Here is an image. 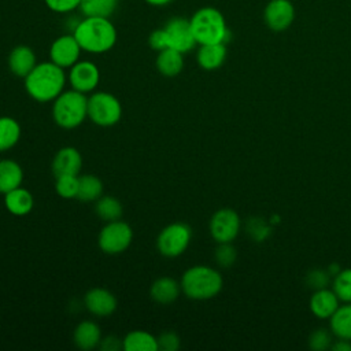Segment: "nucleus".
<instances>
[{
  "label": "nucleus",
  "mask_w": 351,
  "mask_h": 351,
  "mask_svg": "<svg viewBox=\"0 0 351 351\" xmlns=\"http://www.w3.org/2000/svg\"><path fill=\"white\" fill-rule=\"evenodd\" d=\"M27 95L38 103L53 101L66 85L64 69L53 62H41L23 78Z\"/></svg>",
  "instance_id": "nucleus-1"
},
{
  "label": "nucleus",
  "mask_w": 351,
  "mask_h": 351,
  "mask_svg": "<svg viewBox=\"0 0 351 351\" xmlns=\"http://www.w3.org/2000/svg\"><path fill=\"white\" fill-rule=\"evenodd\" d=\"M73 34L82 51L89 53H104L117 43V29L106 16H85L75 25Z\"/></svg>",
  "instance_id": "nucleus-2"
},
{
  "label": "nucleus",
  "mask_w": 351,
  "mask_h": 351,
  "mask_svg": "<svg viewBox=\"0 0 351 351\" xmlns=\"http://www.w3.org/2000/svg\"><path fill=\"white\" fill-rule=\"evenodd\" d=\"M181 291L192 300H208L215 298L223 287L221 273L206 265H196L186 269L181 277Z\"/></svg>",
  "instance_id": "nucleus-3"
},
{
  "label": "nucleus",
  "mask_w": 351,
  "mask_h": 351,
  "mask_svg": "<svg viewBox=\"0 0 351 351\" xmlns=\"http://www.w3.org/2000/svg\"><path fill=\"white\" fill-rule=\"evenodd\" d=\"M195 40L199 45L217 44L229 40V29L225 16L214 7L199 8L189 19Z\"/></svg>",
  "instance_id": "nucleus-4"
},
{
  "label": "nucleus",
  "mask_w": 351,
  "mask_h": 351,
  "mask_svg": "<svg viewBox=\"0 0 351 351\" xmlns=\"http://www.w3.org/2000/svg\"><path fill=\"white\" fill-rule=\"evenodd\" d=\"M52 118L62 129H75L88 118V97L75 89L63 90L52 101Z\"/></svg>",
  "instance_id": "nucleus-5"
},
{
  "label": "nucleus",
  "mask_w": 351,
  "mask_h": 351,
  "mask_svg": "<svg viewBox=\"0 0 351 351\" xmlns=\"http://www.w3.org/2000/svg\"><path fill=\"white\" fill-rule=\"evenodd\" d=\"M122 117V104L117 96L108 92H93L88 97V118L97 126L110 128Z\"/></svg>",
  "instance_id": "nucleus-6"
},
{
  "label": "nucleus",
  "mask_w": 351,
  "mask_h": 351,
  "mask_svg": "<svg viewBox=\"0 0 351 351\" xmlns=\"http://www.w3.org/2000/svg\"><path fill=\"white\" fill-rule=\"evenodd\" d=\"M191 239L192 229L188 223L173 222L159 232L156 239V248L159 254L166 258H177L186 251Z\"/></svg>",
  "instance_id": "nucleus-7"
},
{
  "label": "nucleus",
  "mask_w": 351,
  "mask_h": 351,
  "mask_svg": "<svg viewBox=\"0 0 351 351\" xmlns=\"http://www.w3.org/2000/svg\"><path fill=\"white\" fill-rule=\"evenodd\" d=\"M133 240V229L129 223L117 219L106 222V225L100 229L97 244L99 248L108 255L122 254L129 248Z\"/></svg>",
  "instance_id": "nucleus-8"
},
{
  "label": "nucleus",
  "mask_w": 351,
  "mask_h": 351,
  "mask_svg": "<svg viewBox=\"0 0 351 351\" xmlns=\"http://www.w3.org/2000/svg\"><path fill=\"white\" fill-rule=\"evenodd\" d=\"M241 228L239 214L229 207L217 210L208 222V230L211 237L217 243H232Z\"/></svg>",
  "instance_id": "nucleus-9"
},
{
  "label": "nucleus",
  "mask_w": 351,
  "mask_h": 351,
  "mask_svg": "<svg viewBox=\"0 0 351 351\" xmlns=\"http://www.w3.org/2000/svg\"><path fill=\"white\" fill-rule=\"evenodd\" d=\"M163 29L167 34L169 48L177 49L181 53L189 52L197 44L195 40L189 19L180 18V16L171 18L170 21L166 22Z\"/></svg>",
  "instance_id": "nucleus-10"
},
{
  "label": "nucleus",
  "mask_w": 351,
  "mask_h": 351,
  "mask_svg": "<svg viewBox=\"0 0 351 351\" xmlns=\"http://www.w3.org/2000/svg\"><path fill=\"white\" fill-rule=\"evenodd\" d=\"M263 21L271 32H284L295 21V7L291 0H270L263 10Z\"/></svg>",
  "instance_id": "nucleus-11"
},
{
  "label": "nucleus",
  "mask_w": 351,
  "mask_h": 351,
  "mask_svg": "<svg viewBox=\"0 0 351 351\" xmlns=\"http://www.w3.org/2000/svg\"><path fill=\"white\" fill-rule=\"evenodd\" d=\"M82 48L80 47L74 34H63L53 40L49 48L51 62L62 69H70L80 60Z\"/></svg>",
  "instance_id": "nucleus-12"
},
{
  "label": "nucleus",
  "mask_w": 351,
  "mask_h": 351,
  "mask_svg": "<svg viewBox=\"0 0 351 351\" xmlns=\"http://www.w3.org/2000/svg\"><path fill=\"white\" fill-rule=\"evenodd\" d=\"M67 78L73 89L89 93L97 88L100 82V71L93 62L78 60L70 67Z\"/></svg>",
  "instance_id": "nucleus-13"
},
{
  "label": "nucleus",
  "mask_w": 351,
  "mask_h": 351,
  "mask_svg": "<svg viewBox=\"0 0 351 351\" xmlns=\"http://www.w3.org/2000/svg\"><path fill=\"white\" fill-rule=\"evenodd\" d=\"M84 306L96 317H108L117 310L118 300L111 291L96 287L85 293Z\"/></svg>",
  "instance_id": "nucleus-14"
},
{
  "label": "nucleus",
  "mask_w": 351,
  "mask_h": 351,
  "mask_svg": "<svg viewBox=\"0 0 351 351\" xmlns=\"http://www.w3.org/2000/svg\"><path fill=\"white\" fill-rule=\"evenodd\" d=\"M51 169L55 177L78 176L82 169V155L74 147H63L55 154Z\"/></svg>",
  "instance_id": "nucleus-15"
},
{
  "label": "nucleus",
  "mask_w": 351,
  "mask_h": 351,
  "mask_svg": "<svg viewBox=\"0 0 351 351\" xmlns=\"http://www.w3.org/2000/svg\"><path fill=\"white\" fill-rule=\"evenodd\" d=\"M339 306H340V299L337 298L335 291L329 289L328 287L315 289L310 296V302H308L310 311L313 313V315H315L319 319H329Z\"/></svg>",
  "instance_id": "nucleus-16"
},
{
  "label": "nucleus",
  "mask_w": 351,
  "mask_h": 351,
  "mask_svg": "<svg viewBox=\"0 0 351 351\" xmlns=\"http://www.w3.org/2000/svg\"><path fill=\"white\" fill-rule=\"evenodd\" d=\"M37 64L34 51L27 45H16L8 55L10 71L19 78H25Z\"/></svg>",
  "instance_id": "nucleus-17"
},
{
  "label": "nucleus",
  "mask_w": 351,
  "mask_h": 351,
  "mask_svg": "<svg viewBox=\"0 0 351 351\" xmlns=\"http://www.w3.org/2000/svg\"><path fill=\"white\" fill-rule=\"evenodd\" d=\"M226 45L223 43H217V44H203L199 45L197 53H196V60L197 64L207 71H213L219 69L225 59H226Z\"/></svg>",
  "instance_id": "nucleus-18"
},
{
  "label": "nucleus",
  "mask_w": 351,
  "mask_h": 351,
  "mask_svg": "<svg viewBox=\"0 0 351 351\" xmlns=\"http://www.w3.org/2000/svg\"><path fill=\"white\" fill-rule=\"evenodd\" d=\"M100 340H101L100 326L96 322L89 319L81 321L73 332L74 344L84 351H89L99 347Z\"/></svg>",
  "instance_id": "nucleus-19"
},
{
  "label": "nucleus",
  "mask_w": 351,
  "mask_h": 351,
  "mask_svg": "<svg viewBox=\"0 0 351 351\" xmlns=\"http://www.w3.org/2000/svg\"><path fill=\"white\" fill-rule=\"evenodd\" d=\"M181 284L174 280L173 277H159L156 278L149 289L151 298L160 304H169L173 303L174 300L178 299L180 293H181Z\"/></svg>",
  "instance_id": "nucleus-20"
},
{
  "label": "nucleus",
  "mask_w": 351,
  "mask_h": 351,
  "mask_svg": "<svg viewBox=\"0 0 351 351\" xmlns=\"http://www.w3.org/2000/svg\"><path fill=\"white\" fill-rule=\"evenodd\" d=\"M4 204L8 213L16 217L27 215L34 206L33 195L22 186H18L4 195Z\"/></svg>",
  "instance_id": "nucleus-21"
},
{
  "label": "nucleus",
  "mask_w": 351,
  "mask_h": 351,
  "mask_svg": "<svg viewBox=\"0 0 351 351\" xmlns=\"http://www.w3.org/2000/svg\"><path fill=\"white\" fill-rule=\"evenodd\" d=\"M155 66L158 71L165 77H176L184 69V53L177 49L166 48L158 52Z\"/></svg>",
  "instance_id": "nucleus-22"
},
{
  "label": "nucleus",
  "mask_w": 351,
  "mask_h": 351,
  "mask_svg": "<svg viewBox=\"0 0 351 351\" xmlns=\"http://www.w3.org/2000/svg\"><path fill=\"white\" fill-rule=\"evenodd\" d=\"M23 170L21 165L12 159L0 160V193L7 192L22 185Z\"/></svg>",
  "instance_id": "nucleus-23"
},
{
  "label": "nucleus",
  "mask_w": 351,
  "mask_h": 351,
  "mask_svg": "<svg viewBox=\"0 0 351 351\" xmlns=\"http://www.w3.org/2000/svg\"><path fill=\"white\" fill-rule=\"evenodd\" d=\"M329 329L335 337L351 340V303H344L337 307L329 318Z\"/></svg>",
  "instance_id": "nucleus-24"
},
{
  "label": "nucleus",
  "mask_w": 351,
  "mask_h": 351,
  "mask_svg": "<svg viewBox=\"0 0 351 351\" xmlns=\"http://www.w3.org/2000/svg\"><path fill=\"white\" fill-rule=\"evenodd\" d=\"M125 351H158L156 336L145 330H132L122 339Z\"/></svg>",
  "instance_id": "nucleus-25"
},
{
  "label": "nucleus",
  "mask_w": 351,
  "mask_h": 351,
  "mask_svg": "<svg viewBox=\"0 0 351 351\" xmlns=\"http://www.w3.org/2000/svg\"><path fill=\"white\" fill-rule=\"evenodd\" d=\"M104 185L97 176L84 174L78 176V193L77 199L85 203L96 202L100 196H103Z\"/></svg>",
  "instance_id": "nucleus-26"
},
{
  "label": "nucleus",
  "mask_w": 351,
  "mask_h": 351,
  "mask_svg": "<svg viewBox=\"0 0 351 351\" xmlns=\"http://www.w3.org/2000/svg\"><path fill=\"white\" fill-rule=\"evenodd\" d=\"M21 125L12 117H0V152L15 147L21 138Z\"/></svg>",
  "instance_id": "nucleus-27"
},
{
  "label": "nucleus",
  "mask_w": 351,
  "mask_h": 351,
  "mask_svg": "<svg viewBox=\"0 0 351 351\" xmlns=\"http://www.w3.org/2000/svg\"><path fill=\"white\" fill-rule=\"evenodd\" d=\"M95 203H96L95 213L100 219L106 222L121 219L123 214V207L117 197L110 195H103Z\"/></svg>",
  "instance_id": "nucleus-28"
},
{
  "label": "nucleus",
  "mask_w": 351,
  "mask_h": 351,
  "mask_svg": "<svg viewBox=\"0 0 351 351\" xmlns=\"http://www.w3.org/2000/svg\"><path fill=\"white\" fill-rule=\"evenodd\" d=\"M118 0H81L80 10L85 16L108 18L117 8Z\"/></svg>",
  "instance_id": "nucleus-29"
},
{
  "label": "nucleus",
  "mask_w": 351,
  "mask_h": 351,
  "mask_svg": "<svg viewBox=\"0 0 351 351\" xmlns=\"http://www.w3.org/2000/svg\"><path fill=\"white\" fill-rule=\"evenodd\" d=\"M332 289L343 303H351V267L340 270L333 276Z\"/></svg>",
  "instance_id": "nucleus-30"
},
{
  "label": "nucleus",
  "mask_w": 351,
  "mask_h": 351,
  "mask_svg": "<svg viewBox=\"0 0 351 351\" xmlns=\"http://www.w3.org/2000/svg\"><path fill=\"white\" fill-rule=\"evenodd\" d=\"M55 191L63 199H77L78 176H59L55 177Z\"/></svg>",
  "instance_id": "nucleus-31"
},
{
  "label": "nucleus",
  "mask_w": 351,
  "mask_h": 351,
  "mask_svg": "<svg viewBox=\"0 0 351 351\" xmlns=\"http://www.w3.org/2000/svg\"><path fill=\"white\" fill-rule=\"evenodd\" d=\"M333 333L330 332V329H325V328H317L314 329L310 335H308V347L313 351H325L328 348H330L332 343H333Z\"/></svg>",
  "instance_id": "nucleus-32"
},
{
  "label": "nucleus",
  "mask_w": 351,
  "mask_h": 351,
  "mask_svg": "<svg viewBox=\"0 0 351 351\" xmlns=\"http://www.w3.org/2000/svg\"><path fill=\"white\" fill-rule=\"evenodd\" d=\"M214 259L221 267H230L237 259V251L232 243H218L214 251Z\"/></svg>",
  "instance_id": "nucleus-33"
},
{
  "label": "nucleus",
  "mask_w": 351,
  "mask_h": 351,
  "mask_svg": "<svg viewBox=\"0 0 351 351\" xmlns=\"http://www.w3.org/2000/svg\"><path fill=\"white\" fill-rule=\"evenodd\" d=\"M306 282L310 288L315 289H321V288H326L328 284L330 282V274L328 270H322V269H314L311 271L307 273L306 276Z\"/></svg>",
  "instance_id": "nucleus-34"
},
{
  "label": "nucleus",
  "mask_w": 351,
  "mask_h": 351,
  "mask_svg": "<svg viewBox=\"0 0 351 351\" xmlns=\"http://www.w3.org/2000/svg\"><path fill=\"white\" fill-rule=\"evenodd\" d=\"M158 350L162 351H177L181 346V340L178 335L173 330H165L158 337Z\"/></svg>",
  "instance_id": "nucleus-35"
},
{
  "label": "nucleus",
  "mask_w": 351,
  "mask_h": 351,
  "mask_svg": "<svg viewBox=\"0 0 351 351\" xmlns=\"http://www.w3.org/2000/svg\"><path fill=\"white\" fill-rule=\"evenodd\" d=\"M45 5L58 14H67L80 8L81 0H44Z\"/></svg>",
  "instance_id": "nucleus-36"
},
{
  "label": "nucleus",
  "mask_w": 351,
  "mask_h": 351,
  "mask_svg": "<svg viewBox=\"0 0 351 351\" xmlns=\"http://www.w3.org/2000/svg\"><path fill=\"white\" fill-rule=\"evenodd\" d=\"M148 44L152 49L155 51H162V49H166L169 48V41H167V34L165 32V29H156L154 30L149 37H148Z\"/></svg>",
  "instance_id": "nucleus-37"
},
{
  "label": "nucleus",
  "mask_w": 351,
  "mask_h": 351,
  "mask_svg": "<svg viewBox=\"0 0 351 351\" xmlns=\"http://www.w3.org/2000/svg\"><path fill=\"white\" fill-rule=\"evenodd\" d=\"M99 348L101 351H118V350H123L122 348V340L118 339L114 335H108L106 337H101Z\"/></svg>",
  "instance_id": "nucleus-38"
},
{
  "label": "nucleus",
  "mask_w": 351,
  "mask_h": 351,
  "mask_svg": "<svg viewBox=\"0 0 351 351\" xmlns=\"http://www.w3.org/2000/svg\"><path fill=\"white\" fill-rule=\"evenodd\" d=\"M330 350H333V351H351V340L335 337V340L330 346Z\"/></svg>",
  "instance_id": "nucleus-39"
},
{
  "label": "nucleus",
  "mask_w": 351,
  "mask_h": 351,
  "mask_svg": "<svg viewBox=\"0 0 351 351\" xmlns=\"http://www.w3.org/2000/svg\"><path fill=\"white\" fill-rule=\"evenodd\" d=\"M145 3L151 4V5H156V7H162V5H166L169 4L171 0H144Z\"/></svg>",
  "instance_id": "nucleus-40"
}]
</instances>
